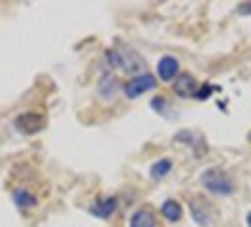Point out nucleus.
Returning a JSON list of instances; mask_svg holds the SVG:
<instances>
[{
  "mask_svg": "<svg viewBox=\"0 0 251 227\" xmlns=\"http://www.w3.org/2000/svg\"><path fill=\"white\" fill-rule=\"evenodd\" d=\"M250 140H251V135H250Z\"/></svg>",
  "mask_w": 251,
  "mask_h": 227,
  "instance_id": "nucleus-18",
  "label": "nucleus"
},
{
  "mask_svg": "<svg viewBox=\"0 0 251 227\" xmlns=\"http://www.w3.org/2000/svg\"><path fill=\"white\" fill-rule=\"evenodd\" d=\"M172 89H174V93L179 99H191V97H195V93L199 89V84H197V80L191 74L183 72V74H177Z\"/></svg>",
  "mask_w": 251,
  "mask_h": 227,
  "instance_id": "nucleus-6",
  "label": "nucleus"
},
{
  "mask_svg": "<svg viewBox=\"0 0 251 227\" xmlns=\"http://www.w3.org/2000/svg\"><path fill=\"white\" fill-rule=\"evenodd\" d=\"M177 74H179V63H177V59H174V57L166 55V57H163L157 63V76L163 82H172V80L177 78Z\"/></svg>",
  "mask_w": 251,
  "mask_h": 227,
  "instance_id": "nucleus-7",
  "label": "nucleus"
},
{
  "mask_svg": "<svg viewBox=\"0 0 251 227\" xmlns=\"http://www.w3.org/2000/svg\"><path fill=\"white\" fill-rule=\"evenodd\" d=\"M12 199L15 202V206L19 210H28V208H36L40 199L32 189L25 188V186H17L12 189Z\"/></svg>",
  "mask_w": 251,
  "mask_h": 227,
  "instance_id": "nucleus-5",
  "label": "nucleus"
},
{
  "mask_svg": "<svg viewBox=\"0 0 251 227\" xmlns=\"http://www.w3.org/2000/svg\"><path fill=\"white\" fill-rule=\"evenodd\" d=\"M172 167H174V163H172V159H168V157H163V159L155 161L150 169L151 180H153V182H161L163 178H166L168 174H170Z\"/></svg>",
  "mask_w": 251,
  "mask_h": 227,
  "instance_id": "nucleus-11",
  "label": "nucleus"
},
{
  "mask_svg": "<svg viewBox=\"0 0 251 227\" xmlns=\"http://www.w3.org/2000/svg\"><path fill=\"white\" fill-rule=\"evenodd\" d=\"M238 13H242V15H246V13H251V2H248V4H240V6H238Z\"/></svg>",
  "mask_w": 251,
  "mask_h": 227,
  "instance_id": "nucleus-16",
  "label": "nucleus"
},
{
  "mask_svg": "<svg viewBox=\"0 0 251 227\" xmlns=\"http://www.w3.org/2000/svg\"><path fill=\"white\" fill-rule=\"evenodd\" d=\"M151 106H153L159 114H164V110H166L168 104H166V101H164V97H155V99L151 101Z\"/></svg>",
  "mask_w": 251,
  "mask_h": 227,
  "instance_id": "nucleus-15",
  "label": "nucleus"
},
{
  "mask_svg": "<svg viewBox=\"0 0 251 227\" xmlns=\"http://www.w3.org/2000/svg\"><path fill=\"white\" fill-rule=\"evenodd\" d=\"M201 184L206 188V191H210L212 195H217V197H230L236 191L232 178L219 167L206 169L201 174Z\"/></svg>",
  "mask_w": 251,
  "mask_h": 227,
  "instance_id": "nucleus-1",
  "label": "nucleus"
},
{
  "mask_svg": "<svg viewBox=\"0 0 251 227\" xmlns=\"http://www.w3.org/2000/svg\"><path fill=\"white\" fill-rule=\"evenodd\" d=\"M106 61L112 68H121L123 72H142L146 68L144 59L125 44L121 48H113V50L106 51Z\"/></svg>",
  "mask_w": 251,
  "mask_h": 227,
  "instance_id": "nucleus-2",
  "label": "nucleus"
},
{
  "mask_svg": "<svg viewBox=\"0 0 251 227\" xmlns=\"http://www.w3.org/2000/svg\"><path fill=\"white\" fill-rule=\"evenodd\" d=\"M15 129L23 135H34L38 131H42L44 127V117L38 112H23L15 117Z\"/></svg>",
  "mask_w": 251,
  "mask_h": 227,
  "instance_id": "nucleus-4",
  "label": "nucleus"
},
{
  "mask_svg": "<svg viewBox=\"0 0 251 227\" xmlns=\"http://www.w3.org/2000/svg\"><path fill=\"white\" fill-rule=\"evenodd\" d=\"M246 220H248V227H251V212H248V216H246Z\"/></svg>",
  "mask_w": 251,
  "mask_h": 227,
  "instance_id": "nucleus-17",
  "label": "nucleus"
},
{
  "mask_svg": "<svg viewBox=\"0 0 251 227\" xmlns=\"http://www.w3.org/2000/svg\"><path fill=\"white\" fill-rule=\"evenodd\" d=\"M115 208H117V197L110 195V197L102 199L100 202H95V204L91 206V214L100 218V220H108V218H112V214L115 212Z\"/></svg>",
  "mask_w": 251,
  "mask_h": 227,
  "instance_id": "nucleus-9",
  "label": "nucleus"
},
{
  "mask_svg": "<svg viewBox=\"0 0 251 227\" xmlns=\"http://www.w3.org/2000/svg\"><path fill=\"white\" fill-rule=\"evenodd\" d=\"M119 82H117V78H113L112 74H106L102 78L100 85H99V91H100V95L104 99H113L115 95H117V91H119V85H117Z\"/></svg>",
  "mask_w": 251,
  "mask_h": 227,
  "instance_id": "nucleus-13",
  "label": "nucleus"
},
{
  "mask_svg": "<svg viewBox=\"0 0 251 227\" xmlns=\"http://www.w3.org/2000/svg\"><path fill=\"white\" fill-rule=\"evenodd\" d=\"M208 202H204L201 197H197V199H193V201L189 202V208H191V216H193V220L199 224L201 227H208L212 222V216H210V210H208V206H206Z\"/></svg>",
  "mask_w": 251,
  "mask_h": 227,
  "instance_id": "nucleus-8",
  "label": "nucleus"
},
{
  "mask_svg": "<svg viewBox=\"0 0 251 227\" xmlns=\"http://www.w3.org/2000/svg\"><path fill=\"white\" fill-rule=\"evenodd\" d=\"M155 87H157L155 76L150 74V72H142V74H136L134 78H130L126 82L125 85H123V93H125L126 99L134 101V99H138L140 95H144L148 91H153Z\"/></svg>",
  "mask_w": 251,
  "mask_h": 227,
  "instance_id": "nucleus-3",
  "label": "nucleus"
},
{
  "mask_svg": "<svg viewBox=\"0 0 251 227\" xmlns=\"http://www.w3.org/2000/svg\"><path fill=\"white\" fill-rule=\"evenodd\" d=\"M214 89L210 84H204V85H201V87L197 89V93H195V99L197 101H206V99H210V95L214 93Z\"/></svg>",
  "mask_w": 251,
  "mask_h": 227,
  "instance_id": "nucleus-14",
  "label": "nucleus"
},
{
  "mask_svg": "<svg viewBox=\"0 0 251 227\" xmlns=\"http://www.w3.org/2000/svg\"><path fill=\"white\" fill-rule=\"evenodd\" d=\"M128 227H157V218L150 208H140L130 216Z\"/></svg>",
  "mask_w": 251,
  "mask_h": 227,
  "instance_id": "nucleus-10",
  "label": "nucleus"
},
{
  "mask_svg": "<svg viewBox=\"0 0 251 227\" xmlns=\"http://www.w3.org/2000/svg\"><path fill=\"white\" fill-rule=\"evenodd\" d=\"M161 212H163V216L168 222L176 224V222L181 220V216H183V208H181V204L176 199H166L163 202V206H161Z\"/></svg>",
  "mask_w": 251,
  "mask_h": 227,
  "instance_id": "nucleus-12",
  "label": "nucleus"
}]
</instances>
